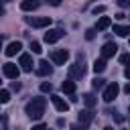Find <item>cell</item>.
Returning <instances> with one entry per match:
<instances>
[{
	"mask_svg": "<svg viewBox=\"0 0 130 130\" xmlns=\"http://www.w3.org/2000/svg\"><path fill=\"white\" fill-rule=\"evenodd\" d=\"M118 4H120V6H122V8H128V6H130V0H120V2H118Z\"/></svg>",
	"mask_w": 130,
	"mask_h": 130,
	"instance_id": "4316f807",
	"label": "cell"
},
{
	"mask_svg": "<svg viewBox=\"0 0 130 130\" xmlns=\"http://www.w3.org/2000/svg\"><path fill=\"white\" fill-rule=\"evenodd\" d=\"M61 89H63L65 93H75V81H73V79L63 81V83H61Z\"/></svg>",
	"mask_w": 130,
	"mask_h": 130,
	"instance_id": "9a60e30c",
	"label": "cell"
},
{
	"mask_svg": "<svg viewBox=\"0 0 130 130\" xmlns=\"http://www.w3.org/2000/svg\"><path fill=\"white\" fill-rule=\"evenodd\" d=\"M51 71H53V67L49 65V61H39L37 63V73L41 75V77H47V75H51Z\"/></svg>",
	"mask_w": 130,
	"mask_h": 130,
	"instance_id": "8fae6325",
	"label": "cell"
},
{
	"mask_svg": "<svg viewBox=\"0 0 130 130\" xmlns=\"http://www.w3.org/2000/svg\"><path fill=\"white\" fill-rule=\"evenodd\" d=\"M93 71H95V73L106 71V61H104V59H95V61H93Z\"/></svg>",
	"mask_w": 130,
	"mask_h": 130,
	"instance_id": "d6986e66",
	"label": "cell"
},
{
	"mask_svg": "<svg viewBox=\"0 0 130 130\" xmlns=\"http://www.w3.org/2000/svg\"><path fill=\"white\" fill-rule=\"evenodd\" d=\"M45 106H47L45 98H32V100L24 106V114H26L28 118H32V120H39V118L45 114Z\"/></svg>",
	"mask_w": 130,
	"mask_h": 130,
	"instance_id": "6da1fadb",
	"label": "cell"
},
{
	"mask_svg": "<svg viewBox=\"0 0 130 130\" xmlns=\"http://www.w3.org/2000/svg\"><path fill=\"white\" fill-rule=\"evenodd\" d=\"M120 63H122V65H126V67H130V53L120 55Z\"/></svg>",
	"mask_w": 130,
	"mask_h": 130,
	"instance_id": "7402d4cb",
	"label": "cell"
},
{
	"mask_svg": "<svg viewBox=\"0 0 130 130\" xmlns=\"http://www.w3.org/2000/svg\"><path fill=\"white\" fill-rule=\"evenodd\" d=\"M20 49H22V43H20V41H12V43H10V45L4 49V53H6L8 57H14V55H16Z\"/></svg>",
	"mask_w": 130,
	"mask_h": 130,
	"instance_id": "4fadbf2b",
	"label": "cell"
},
{
	"mask_svg": "<svg viewBox=\"0 0 130 130\" xmlns=\"http://www.w3.org/2000/svg\"><path fill=\"white\" fill-rule=\"evenodd\" d=\"M95 102H98V100H95L93 93H85V95H83V104L87 106V110H91V108L95 106Z\"/></svg>",
	"mask_w": 130,
	"mask_h": 130,
	"instance_id": "ac0fdd59",
	"label": "cell"
},
{
	"mask_svg": "<svg viewBox=\"0 0 130 130\" xmlns=\"http://www.w3.org/2000/svg\"><path fill=\"white\" fill-rule=\"evenodd\" d=\"M104 130H114V128H112V126H106V128H104Z\"/></svg>",
	"mask_w": 130,
	"mask_h": 130,
	"instance_id": "836d02e7",
	"label": "cell"
},
{
	"mask_svg": "<svg viewBox=\"0 0 130 130\" xmlns=\"http://www.w3.org/2000/svg\"><path fill=\"white\" fill-rule=\"evenodd\" d=\"M18 65H20V69H22V71L30 73V71H32V57H30L28 53H22V55H20V61H18Z\"/></svg>",
	"mask_w": 130,
	"mask_h": 130,
	"instance_id": "9c48e42d",
	"label": "cell"
},
{
	"mask_svg": "<svg viewBox=\"0 0 130 130\" xmlns=\"http://www.w3.org/2000/svg\"><path fill=\"white\" fill-rule=\"evenodd\" d=\"M93 37H95V28H87V30H85V39H87V41H91Z\"/></svg>",
	"mask_w": 130,
	"mask_h": 130,
	"instance_id": "cb8c5ba5",
	"label": "cell"
},
{
	"mask_svg": "<svg viewBox=\"0 0 130 130\" xmlns=\"http://www.w3.org/2000/svg\"><path fill=\"white\" fill-rule=\"evenodd\" d=\"M26 22L32 24V26H37V28H43V26H49L51 24V18L49 16H28Z\"/></svg>",
	"mask_w": 130,
	"mask_h": 130,
	"instance_id": "5b68a950",
	"label": "cell"
},
{
	"mask_svg": "<svg viewBox=\"0 0 130 130\" xmlns=\"http://www.w3.org/2000/svg\"><path fill=\"white\" fill-rule=\"evenodd\" d=\"M118 91H120V87H118V83H116V81L108 83V85L104 87V102H114V100H116V95H118Z\"/></svg>",
	"mask_w": 130,
	"mask_h": 130,
	"instance_id": "3957f363",
	"label": "cell"
},
{
	"mask_svg": "<svg viewBox=\"0 0 130 130\" xmlns=\"http://www.w3.org/2000/svg\"><path fill=\"white\" fill-rule=\"evenodd\" d=\"M91 120H93V112H91V110H83V112H79V124H81V128H87Z\"/></svg>",
	"mask_w": 130,
	"mask_h": 130,
	"instance_id": "7c38bea8",
	"label": "cell"
},
{
	"mask_svg": "<svg viewBox=\"0 0 130 130\" xmlns=\"http://www.w3.org/2000/svg\"><path fill=\"white\" fill-rule=\"evenodd\" d=\"M104 81H106V79H102V77H95V79L91 81V87H93V89H104V87H106V83H104Z\"/></svg>",
	"mask_w": 130,
	"mask_h": 130,
	"instance_id": "ffe728a7",
	"label": "cell"
},
{
	"mask_svg": "<svg viewBox=\"0 0 130 130\" xmlns=\"http://www.w3.org/2000/svg\"><path fill=\"white\" fill-rule=\"evenodd\" d=\"M124 75H126V77L130 79V67H126V69H124Z\"/></svg>",
	"mask_w": 130,
	"mask_h": 130,
	"instance_id": "f546056e",
	"label": "cell"
},
{
	"mask_svg": "<svg viewBox=\"0 0 130 130\" xmlns=\"http://www.w3.org/2000/svg\"><path fill=\"white\" fill-rule=\"evenodd\" d=\"M0 14H4V6L2 4H0Z\"/></svg>",
	"mask_w": 130,
	"mask_h": 130,
	"instance_id": "d6a6232c",
	"label": "cell"
},
{
	"mask_svg": "<svg viewBox=\"0 0 130 130\" xmlns=\"http://www.w3.org/2000/svg\"><path fill=\"white\" fill-rule=\"evenodd\" d=\"M106 10V6H93V12L95 14H100V12H104Z\"/></svg>",
	"mask_w": 130,
	"mask_h": 130,
	"instance_id": "484cf974",
	"label": "cell"
},
{
	"mask_svg": "<svg viewBox=\"0 0 130 130\" xmlns=\"http://www.w3.org/2000/svg\"><path fill=\"white\" fill-rule=\"evenodd\" d=\"M112 24V20H110V16H102L100 20H98V24H95V28L98 30H106L108 26Z\"/></svg>",
	"mask_w": 130,
	"mask_h": 130,
	"instance_id": "2e32d148",
	"label": "cell"
},
{
	"mask_svg": "<svg viewBox=\"0 0 130 130\" xmlns=\"http://www.w3.org/2000/svg\"><path fill=\"white\" fill-rule=\"evenodd\" d=\"M124 91H126V93H128V95H130V83H128V85H126V87H124Z\"/></svg>",
	"mask_w": 130,
	"mask_h": 130,
	"instance_id": "4dcf8cb0",
	"label": "cell"
},
{
	"mask_svg": "<svg viewBox=\"0 0 130 130\" xmlns=\"http://www.w3.org/2000/svg\"><path fill=\"white\" fill-rule=\"evenodd\" d=\"M32 130H47V126L45 124H37V126H32Z\"/></svg>",
	"mask_w": 130,
	"mask_h": 130,
	"instance_id": "83f0119b",
	"label": "cell"
},
{
	"mask_svg": "<svg viewBox=\"0 0 130 130\" xmlns=\"http://www.w3.org/2000/svg\"><path fill=\"white\" fill-rule=\"evenodd\" d=\"M51 102H53V106H55L57 112H67V110H69V104H67L61 95H51Z\"/></svg>",
	"mask_w": 130,
	"mask_h": 130,
	"instance_id": "30bf717a",
	"label": "cell"
},
{
	"mask_svg": "<svg viewBox=\"0 0 130 130\" xmlns=\"http://www.w3.org/2000/svg\"><path fill=\"white\" fill-rule=\"evenodd\" d=\"M12 89L18 91V89H20V83H18V81H12Z\"/></svg>",
	"mask_w": 130,
	"mask_h": 130,
	"instance_id": "f1b7e54d",
	"label": "cell"
},
{
	"mask_svg": "<svg viewBox=\"0 0 130 130\" xmlns=\"http://www.w3.org/2000/svg\"><path fill=\"white\" fill-rule=\"evenodd\" d=\"M20 8H22V10H37V8H39V2H35V0H24V2H20Z\"/></svg>",
	"mask_w": 130,
	"mask_h": 130,
	"instance_id": "e0dca14e",
	"label": "cell"
},
{
	"mask_svg": "<svg viewBox=\"0 0 130 130\" xmlns=\"http://www.w3.org/2000/svg\"><path fill=\"white\" fill-rule=\"evenodd\" d=\"M71 130H81V128H79L77 124H73V126H71Z\"/></svg>",
	"mask_w": 130,
	"mask_h": 130,
	"instance_id": "1f68e13d",
	"label": "cell"
},
{
	"mask_svg": "<svg viewBox=\"0 0 130 130\" xmlns=\"http://www.w3.org/2000/svg\"><path fill=\"white\" fill-rule=\"evenodd\" d=\"M114 32L118 37H128L130 35V26H126V24H114Z\"/></svg>",
	"mask_w": 130,
	"mask_h": 130,
	"instance_id": "5bb4252c",
	"label": "cell"
},
{
	"mask_svg": "<svg viewBox=\"0 0 130 130\" xmlns=\"http://www.w3.org/2000/svg\"><path fill=\"white\" fill-rule=\"evenodd\" d=\"M51 87H53V85H51V83H47V81H45V83H41V91H51Z\"/></svg>",
	"mask_w": 130,
	"mask_h": 130,
	"instance_id": "d4e9b609",
	"label": "cell"
},
{
	"mask_svg": "<svg viewBox=\"0 0 130 130\" xmlns=\"http://www.w3.org/2000/svg\"><path fill=\"white\" fill-rule=\"evenodd\" d=\"M30 51H32V53H41V51H43V49H41V43L32 41V43H30Z\"/></svg>",
	"mask_w": 130,
	"mask_h": 130,
	"instance_id": "603a6c76",
	"label": "cell"
},
{
	"mask_svg": "<svg viewBox=\"0 0 130 130\" xmlns=\"http://www.w3.org/2000/svg\"><path fill=\"white\" fill-rule=\"evenodd\" d=\"M67 59H69V53H67L65 49H55V51L51 53V61H53L55 65H65Z\"/></svg>",
	"mask_w": 130,
	"mask_h": 130,
	"instance_id": "277c9868",
	"label": "cell"
},
{
	"mask_svg": "<svg viewBox=\"0 0 130 130\" xmlns=\"http://www.w3.org/2000/svg\"><path fill=\"white\" fill-rule=\"evenodd\" d=\"M10 102V91L8 89H0V104H6Z\"/></svg>",
	"mask_w": 130,
	"mask_h": 130,
	"instance_id": "44dd1931",
	"label": "cell"
},
{
	"mask_svg": "<svg viewBox=\"0 0 130 130\" xmlns=\"http://www.w3.org/2000/svg\"><path fill=\"white\" fill-rule=\"evenodd\" d=\"M0 49H2V37H0Z\"/></svg>",
	"mask_w": 130,
	"mask_h": 130,
	"instance_id": "e575fe53",
	"label": "cell"
},
{
	"mask_svg": "<svg viewBox=\"0 0 130 130\" xmlns=\"http://www.w3.org/2000/svg\"><path fill=\"white\" fill-rule=\"evenodd\" d=\"M63 35V28H51L49 32H45V43H57Z\"/></svg>",
	"mask_w": 130,
	"mask_h": 130,
	"instance_id": "52a82bcc",
	"label": "cell"
},
{
	"mask_svg": "<svg viewBox=\"0 0 130 130\" xmlns=\"http://www.w3.org/2000/svg\"><path fill=\"white\" fill-rule=\"evenodd\" d=\"M116 51H118V45H116V43H106V45L102 47V59L106 61V59L114 57V55H116Z\"/></svg>",
	"mask_w": 130,
	"mask_h": 130,
	"instance_id": "ba28073f",
	"label": "cell"
},
{
	"mask_svg": "<svg viewBox=\"0 0 130 130\" xmlns=\"http://www.w3.org/2000/svg\"><path fill=\"white\" fill-rule=\"evenodd\" d=\"M85 75V67H83V55L77 57V61L69 67V77L71 79H81Z\"/></svg>",
	"mask_w": 130,
	"mask_h": 130,
	"instance_id": "7a4b0ae2",
	"label": "cell"
},
{
	"mask_svg": "<svg viewBox=\"0 0 130 130\" xmlns=\"http://www.w3.org/2000/svg\"><path fill=\"white\" fill-rule=\"evenodd\" d=\"M2 71H4V75H6L8 79H16L18 73H20V69H18L14 63H4V65H2Z\"/></svg>",
	"mask_w": 130,
	"mask_h": 130,
	"instance_id": "8992f818",
	"label": "cell"
}]
</instances>
